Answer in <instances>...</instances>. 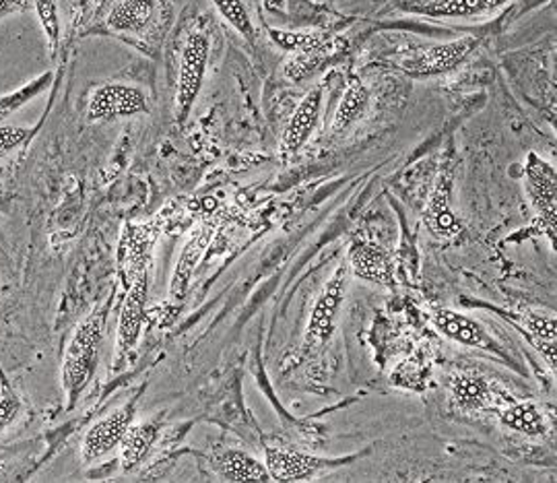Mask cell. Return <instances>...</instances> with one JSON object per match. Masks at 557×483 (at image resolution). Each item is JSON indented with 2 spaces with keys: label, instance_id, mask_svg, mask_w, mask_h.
I'll return each instance as SVG.
<instances>
[{
  "label": "cell",
  "instance_id": "4dcf8cb0",
  "mask_svg": "<svg viewBox=\"0 0 557 483\" xmlns=\"http://www.w3.org/2000/svg\"><path fill=\"white\" fill-rule=\"evenodd\" d=\"M27 7V0H0V17L11 15L15 11H23Z\"/></svg>",
  "mask_w": 557,
  "mask_h": 483
},
{
  "label": "cell",
  "instance_id": "4316f807",
  "mask_svg": "<svg viewBox=\"0 0 557 483\" xmlns=\"http://www.w3.org/2000/svg\"><path fill=\"white\" fill-rule=\"evenodd\" d=\"M271 38L275 40L277 46L285 48V50H292V52H308L312 48L320 46L324 38L320 34H292V32H277V29H271Z\"/></svg>",
  "mask_w": 557,
  "mask_h": 483
},
{
  "label": "cell",
  "instance_id": "83f0119b",
  "mask_svg": "<svg viewBox=\"0 0 557 483\" xmlns=\"http://www.w3.org/2000/svg\"><path fill=\"white\" fill-rule=\"evenodd\" d=\"M430 368L432 366H428L425 358L418 356V358H413V360H409V362H405L398 368V372L395 374V384L419 388L421 384L425 383V379L430 374Z\"/></svg>",
  "mask_w": 557,
  "mask_h": 483
},
{
  "label": "cell",
  "instance_id": "6da1fadb",
  "mask_svg": "<svg viewBox=\"0 0 557 483\" xmlns=\"http://www.w3.org/2000/svg\"><path fill=\"white\" fill-rule=\"evenodd\" d=\"M103 310L91 312L85 321L75 329L71 342L64 349L62 358V391L66 397V407L73 409L87 384L94 379V372L100 360L101 339H103Z\"/></svg>",
  "mask_w": 557,
  "mask_h": 483
},
{
  "label": "cell",
  "instance_id": "f546056e",
  "mask_svg": "<svg viewBox=\"0 0 557 483\" xmlns=\"http://www.w3.org/2000/svg\"><path fill=\"white\" fill-rule=\"evenodd\" d=\"M29 137V131L23 126H0V156L20 147Z\"/></svg>",
  "mask_w": 557,
  "mask_h": 483
},
{
  "label": "cell",
  "instance_id": "8fae6325",
  "mask_svg": "<svg viewBox=\"0 0 557 483\" xmlns=\"http://www.w3.org/2000/svg\"><path fill=\"white\" fill-rule=\"evenodd\" d=\"M333 461L310 457L289 448L269 446L264 450V467L275 482H301L317 475L322 469L331 467Z\"/></svg>",
  "mask_w": 557,
  "mask_h": 483
},
{
  "label": "cell",
  "instance_id": "e0dca14e",
  "mask_svg": "<svg viewBox=\"0 0 557 483\" xmlns=\"http://www.w3.org/2000/svg\"><path fill=\"white\" fill-rule=\"evenodd\" d=\"M156 15V0H119L108 15V27L119 34H140Z\"/></svg>",
  "mask_w": 557,
  "mask_h": 483
},
{
  "label": "cell",
  "instance_id": "4fadbf2b",
  "mask_svg": "<svg viewBox=\"0 0 557 483\" xmlns=\"http://www.w3.org/2000/svg\"><path fill=\"white\" fill-rule=\"evenodd\" d=\"M510 2L512 0H428L423 4H407L405 11L432 20H479Z\"/></svg>",
  "mask_w": 557,
  "mask_h": 483
},
{
  "label": "cell",
  "instance_id": "277c9868",
  "mask_svg": "<svg viewBox=\"0 0 557 483\" xmlns=\"http://www.w3.org/2000/svg\"><path fill=\"white\" fill-rule=\"evenodd\" d=\"M163 213L151 223H128L119 244V275L128 287L139 275L147 273L153 246L160 238Z\"/></svg>",
  "mask_w": 557,
  "mask_h": 483
},
{
  "label": "cell",
  "instance_id": "8992f818",
  "mask_svg": "<svg viewBox=\"0 0 557 483\" xmlns=\"http://www.w3.org/2000/svg\"><path fill=\"white\" fill-rule=\"evenodd\" d=\"M524 190L545 225L552 244H556L557 232V176L556 168L537 153H531L524 165Z\"/></svg>",
  "mask_w": 557,
  "mask_h": 483
},
{
  "label": "cell",
  "instance_id": "9a60e30c",
  "mask_svg": "<svg viewBox=\"0 0 557 483\" xmlns=\"http://www.w3.org/2000/svg\"><path fill=\"white\" fill-rule=\"evenodd\" d=\"M347 264L354 275L370 283H388L391 262L386 252L370 242H354L347 255Z\"/></svg>",
  "mask_w": 557,
  "mask_h": 483
},
{
  "label": "cell",
  "instance_id": "484cf974",
  "mask_svg": "<svg viewBox=\"0 0 557 483\" xmlns=\"http://www.w3.org/2000/svg\"><path fill=\"white\" fill-rule=\"evenodd\" d=\"M48 83H50V75H41L40 79L32 81L27 87H23L17 94L0 98V121L7 119L9 114H13L15 110H20L23 103L34 100L38 94H41L48 87Z\"/></svg>",
  "mask_w": 557,
  "mask_h": 483
},
{
  "label": "cell",
  "instance_id": "44dd1931",
  "mask_svg": "<svg viewBox=\"0 0 557 483\" xmlns=\"http://www.w3.org/2000/svg\"><path fill=\"white\" fill-rule=\"evenodd\" d=\"M450 393L460 409H485L494 397V388L478 374H457L450 379Z\"/></svg>",
  "mask_w": 557,
  "mask_h": 483
},
{
  "label": "cell",
  "instance_id": "603a6c76",
  "mask_svg": "<svg viewBox=\"0 0 557 483\" xmlns=\"http://www.w3.org/2000/svg\"><path fill=\"white\" fill-rule=\"evenodd\" d=\"M425 218H428V225L438 236H453V234H458V230H460L457 218L453 215V211L448 207V195L444 190L436 193V197L430 202V209H428Z\"/></svg>",
  "mask_w": 557,
  "mask_h": 483
},
{
  "label": "cell",
  "instance_id": "ba28073f",
  "mask_svg": "<svg viewBox=\"0 0 557 483\" xmlns=\"http://www.w3.org/2000/svg\"><path fill=\"white\" fill-rule=\"evenodd\" d=\"M135 409H137V403H126L87 430V434L83 438V448H81L83 463H96L119 446L124 432L133 425Z\"/></svg>",
  "mask_w": 557,
  "mask_h": 483
},
{
  "label": "cell",
  "instance_id": "7c38bea8",
  "mask_svg": "<svg viewBox=\"0 0 557 483\" xmlns=\"http://www.w3.org/2000/svg\"><path fill=\"white\" fill-rule=\"evenodd\" d=\"M432 321L436 324L440 333L453 342L473 347V349H487V351L499 354L498 343L494 342L492 335L471 317L458 314L455 310L440 308L432 314Z\"/></svg>",
  "mask_w": 557,
  "mask_h": 483
},
{
  "label": "cell",
  "instance_id": "30bf717a",
  "mask_svg": "<svg viewBox=\"0 0 557 483\" xmlns=\"http://www.w3.org/2000/svg\"><path fill=\"white\" fill-rule=\"evenodd\" d=\"M126 300L122 304L119 321V362L124 360L139 343L143 322H145V308L149 298V273H143L131 283Z\"/></svg>",
  "mask_w": 557,
  "mask_h": 483
},
{
  "label": "cell",
  "instance_id": "2e32d148",
  "mask_svg": "<svg viewBox=\"0 0 557 483\" xmlns=\"http://www.w3.org/2000/svg\"><path fill=\"white\" fill-rule=\"evenodd\" d=\"M215 471L225 482H271V475L264 463L242 450H223L215 457Z\"/></svg>",
  "mask_w": 557,
  "mask_h": 483
},
{
  "label": "cell",
  "instance_id": "d6986e66",
  "mask_svg": "<svg viewBox=\"0 0 557 483\" xmlns=\"http://www.w3.org/2000/svg\"><path fill=\"white\" fill-rule=\"evenodd\" d=\"M499 422L524 436H543L547 432V422L533 401L508 399L504 407H499Z\"/></svg>",
  "mask_w": 557,
  "mask_h": 483
},
{
  "label": "cell",
  "instance_id": "9c48e42d",
  "mask_svg": "<svg viewBox=\"0 0 557 483\" xmlns=\"http://www.w3.org/2000/svg\"><path fill=\"white\" fill-rule=\"evenodd\" d=\"M215 230H218V223L213 220H205L200 225H197V230L190 234V238L184 244L178 262L174 267V273H172V282H170V302L180 304L184 300V296L190 287V282L195 277L197 264H199L205 250L209 248V244L213 240Z\"/></svg>",
  "mask_w": 557,
  "mask_h": 483
},
{
  "label": "cell",
  "instance_id": "5b68a950",
  "mask_svg": "<svg viewBox=\"0 0 557 483\" xmlns=\"http://www.w3.org/2000/svg\"><path fill=\"white\" fill-rule=\"evenodd\" d=\"M475 38H460L448 44L419 46L400 59L398 69L411 77L442 75L457 69L458 64L475 50Z\"/></svg>",
  "mask_w": 557,
  "mask_h": 483
},
{
  "label": "cell",
  "instance_id": "3957f363",
  "mask_svg": "<svg viewBox=\"0 0 557 483\" xmlns=\"http://www.w3.org/2000/svg\"><path fill=\"white\" fill-rule=\"evenodd\" d=\"M211 54V41L207 32L195 27L186 34L180 54L178 85H176V121L184 122L199 98L202 79Z\"/></svg>",
  "mask_w": 557,
  "mask_h": 483
},
{
  "label": "cell",
  "instance_id": "5bb4252c",
  "mask_svg": "<svg viewBox=\"0 0 557 483\" xmlns=\"http://www.w3.org/2000/svg\"><path fill=\"white\" fill-rule=\"evenodd\" d=\"M324 100V85L312 87L304 100L299 101L294 116L287 122L283 133V149L287 153H298L299 149L312 137L319 124L320 108Z\"/></svg>",
  "mask_w": 557,
  "mask_h": 483
},
{
  "label": "cell",
  "instance_id": "ffe728a7",
  "mask_svg": "<svg viewBox=\"0 0 557 483\" xmlns=\"http://www.w3.org/2000/svg\"><path fill=\"white\" fill-rule=\"evenodd\" d=\"M370 106V89L361 81L351 77L345 96L338 103L335 121L331 124V135H343L347 128H351L356 122L363 119L366 110Z\"/></svg>",
  "mask_w": 557,
  "mask_h": 483
},
{
  "label": "cell",
  "instance_id": "52a82bcc",
  "mask_svg": "<svg viewBox=\"0 0 557 483\" xmlns=\"http://www.w3.org/2000/svg\"><path fill=\"white\" fill-rule=\"evenodd\" d=\"M147 96L135 85L106 83L98 87L87 103V121L112 122L147 114Z\"/></svg>",
  "mask_w": 557,
  "mask_h": 483
},
{
  "label": "cell",
  "instance_id": "d4e9b609",
  "mask_svg": "<svg viewBox=\"0 0 557 483\" xmlns=\"http://www.w3.org/2000/svg\"><path fill=\"white\" fill-rule=\"evenodd\" d=\"M36 13L40 17L41 29L52 52H57L60 41L59 7L54 0H36Z\"/></svg>",
  "mask_w": 557,
  "mask_h": 483
},
{
  "label": "cell",
  "instance_id": "7a4b0ae2",
  "mask_svg": "<svg viewBox=\"0 0 557 483\" xmlns=\"http://www.w3.org/2000/svg\"><path fill=\"white\" fill-rule=\"evenodd\" d=\"M349 273H351V269L347 261L341 262L337 271L331 275V280L324 283V287L314 302V308H312L306 333H304L301 356H310V354L319 351L320 347L333 337L341 306L345 302V296L349 289Z\"/></svg>",
  "mask_w": 557,
  "mask_h": 483
},
{
  "label": "cell",
  "instance_id": "ac0fdd59",
  "mask_svg": "<svg viewBox=\"0 0 557 483\" xmlns=\"http://www.w3.org/2000/svg\"><path fill=\"white\" fill-rule=\"evenodd\" d=\"M158 441V425L156 423H133L122 441H120V463L124 471H131L135 467H139L145 457L149 455L151 446Z\"/></svg>",
  "mask_w": 557,
  "mask_h": 483
},
{
  "label": "cell",
  "instance_id": "cb8c5ba5",
  "mask_svg": "<svg viewBox=\"0 0 557 483\" xmlns=\"http://www.w3.org/2000/svg\"><path fill=\"white\" fill-rule=\"evenodd\" d=\"M213 4L218 7L221 17L227 21L242 38L255 41V27L244 0H213Z\"/></svg>",
  "mask_w": 557,
  "mask_h": 483
},
{
  "label": "cell",
  "instance_id": "f1b7e54d",
  "mask_svg": "<svg viewBox=\"0 0 557 483\" xmlns=\"http://www.w3.org/2000/svg\"><path fill=\"white\" fill-rule=\"evenodd\" d=\"M21 399L20 395L11 386H2L0 391V432H4L11 423L20 418Z\"/></svg>",
  "mask_w": 557,
  "mask_h": 483
},
{
  "label": "cell",
  "instance_id": "7402d4cb",
  "mask_svg": "<svg viewBox=\"0 0 557 483\" xmlns=\"http://www.w3.org/2000/svg\"><path fill=\"white\" fill-rule=\"evenodd\" d=\"M524 326L529 333V339L541 351V356L545 358V362L549 363L552 370H556V351H557V326L554 317H543L529 312L524 317Z\"/></svg>",
  "mask_w": 557,
  "mask_h": 483
}]
</instances>
